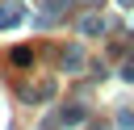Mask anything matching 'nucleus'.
I'll return each mask as SVG.
<instances>
[{
	"label": "nucleus",
	"instance_id": "obj_4",
	"mask_svg": "<svg viewBox=\"0 0 134 130\" xmlns=\"http://www.w3.org/2000/svg\"><path fill=\"white\" fill-rule=\"evenodd\" d=\"M121 75H126V80H134V67H126V71H121Z\"/></svg>",
	"mask_w": 134,
	"mask_h": 130
},
{
	"label": "nucleus",
	"instance_id": "obj_2",
	"mask_svg": "<svg viewBox=\"0 0 134 130\" xmlns=\"http://www.w3.org/2000/svg\"><path fill=\"white\" fill-rule=\"evenodd\" d=\"M80 29H84V34H105V21H100V17H84Z\"/></svg>",
	"mask_w": 134,
	"mask_h": 130
},
{
	"label": "nucleus",
	"instance_id": "obj_5",
	"mask_svg": "<svg viewBox=\"0 0 134 130\" xmlns=\"http://www.w3.org/2000/svg\"><path fill=\"white\" fill-rule=\"evenodd\" d=\"M96 130H100V126H96Z\"/></svg>",
	"mask_w": 134,
	"mask_h": 130
},
{
	"label": "nucleus",
	"instance_id": "obj_3",
	"mask_svg": "<svg viewBox=\"0 0 134 130\" xmlns=\"http://www.w3.org/2000/svg\"><path fill=\"white\" fill-rule=\"evenodd\" d=\"M75 67H80V46H71V50H67V71H75Z\"/></svg>",
	"mask_w": 134,
	"mask_h": 130
},
{
	"label": "nucleus",
	"instance_id": "obj_1",
	"mask_svg": "<svg viewBox=\"0 0 134 130\" xmlns=\"http://www.w3.org/2000/svg\"><path fill=\"white\" fill-rule=\"evenodd\" d=\"M25 17V8L21 4H0V29H8V25H17Z\"/></svg>",
	"mask_w": 134,
	"mask_h": 130
}]
</instances>
